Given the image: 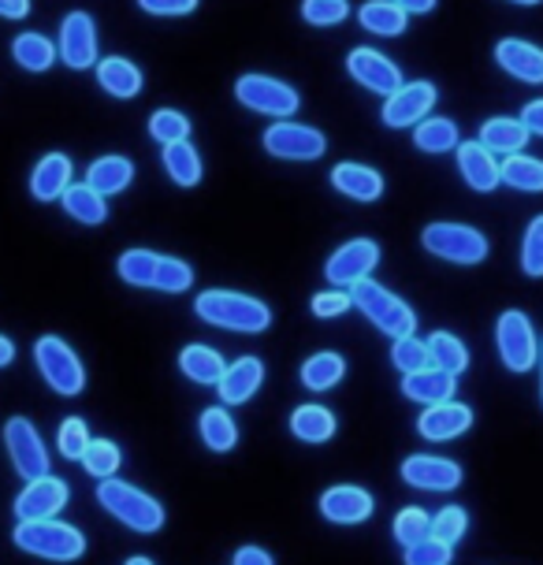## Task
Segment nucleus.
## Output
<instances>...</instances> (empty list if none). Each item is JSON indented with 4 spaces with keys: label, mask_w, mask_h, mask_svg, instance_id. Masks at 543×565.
<instances>
[{
    "label": "nucleus",
    "mask_w": 543,
    "mask_h": 565,
    "mask_svg": "<svg viewBox=\"0 0 543 565\" xmlns=\"http://www.w3.org/2000/svg\"><path fill=\"white\" fill-rule=\"evenodd\" d=\"M194 312L205 324L238 331V335H265L272 328V309L243 290H201L194 298Z\"/></svg>",
    "instance_id": "f257e3e1"
},
{
    "label": "nucleus",
    "mask_w": 543,
    "mask_h": 565,
    "mask_svg": "<svg viewBox=\"0 0 543 565\" xmlns=\"http://www.w3.org/2000/svg\"><path fill=\"white\" fill-rule=\"evenodd\" d=\"M97 507L116 518L119 524H127L130 532H142V536H153V532L164 529V507L160 499H153L149 491L135 488V483L119 480V477H108V480H97Z\"/></svg>",
    "instance_id": "f03ea898"
},
{
    "label": "nucleus",
    "mask_w": 543,
    "mask_h": 565,
    "mask_svg": "<svg viewBox=\"0 0 543 565\" xmlns=\"http://www.w3.org/2000/svg\"><path fill=\"white\" fill-rule=\"evenodd\" d=\"M12 543L30 558L42 562H78L86 554V536L83 529L67 521H15L12 529Z\"/></svg>",
    "instance_id": "7ed1b4c3"
},
{
    "label": "nucleus",
    "mask_w": 543,
    "mask_h": 565,
    "mask_svg": "<svg viewBox=\"0 0 543 565\" xmlns=\"http://www.w3.org/2000/svg\"><path fill=\"white\" fill-rule=\"evenodd\" d=\"M350 298H354V309L369 320L376 331H384L387 339H402L417 331V312L402 301L395 290H387L384 282L376 279H361L350 287Z\"/></svg>",
    "instance_id": "20e7f679"
},
{
    "label": "nucleus",
    "mask_w": 543,
    "mask_h": 565,
    "mask_svg": "<svg viewBox=\"0 0 543 565\" xmlns=\"http://www.w3.org/2000/svg\"><path fill=\"white\" fill-rule=\"evenodd\" d=\"M34 365L42 372L45 387L60 398H78L86 391V365L60 335H42L34 342Z\"/></svg>",
    "instance_id": "39448f33"
},
{
    "label": "nucleus",
    "mask_w": 543,
    "mask_h": 565,
    "mask_svg": "<svg viewBox=\"0 0 543 565\" xmlns=\"http://www.w3.org/2000/svg\"><path fill=\"white\" fill-rule=\"evenodd\" d=\"M420 246L432 257L450 260V265H480L491 254V242L485 231L469 224H450V220H439V224H428L420 231Z\"/></svg>",
    "instance_id": "423d86ee"
},
{
    "label": "nucleus",
    "mask_w": 543,
    "mask_h": 565,
    "mask_svg": "<svg viewBox=\"0 0 543 565\" xmlns=\"http://www.w3.org/2000/svg\"><path fill=\"white\" fill-rule=\"evenodd\" d=\"M235 100L249 113L272 119H290L301 108V94L295 86L276 75H260V71H246L235 78Z\"/></svg>",
    "instance_id": "0eeeda50"
},
{
    "label": "nucleus",
    "mask_w": 543,
    "mask_h": 565,
    "mask_svg": "<svg viewBox=\"0 0 543 565\" xmlns=\"http://www.w3.org/2000/svg\"><path fill=\"white\" fill-rule=\"evenodd\" d=\"M260 146H265L268 157L290 160V164H309V160H320L328 153L324 130H317L309 124H295V119H276V124L260 135Z\"/></svg>",
    "instance_id": "6e6552de"
},
{
    "label": "nucleus",
    "mask_w": 543,
    "mask_h": 565,
    "mask_svg": "<svg viewBox=\"0 0 543 565\" xmlns=\"http://www.w3.org/2000/svg\"><path fill=\"white\" fill-rule=\"evenodd\" d=\"M496 347H499L502 365L510 372H529L540 361V339H536V331H532V320L521 309L499 312Z\"/></svg>",
    "instance_id": "1a4fd4ad"
},
{
    "label": "nucleus",
    "mask_w": 543,
    "mask_h": 565,
    "mask_svg": "<svg viewBox=\"0 0 543 565\" xmlns=\"http://www.w3.org/2000/svg\"><path fill=\"white\" fill-rule=\"evenodd\" d=\"M4 450H8V458H12V469L23 480L45 477L49 466H53V461H49L45 439L38 436V428L26 417H8L4 420Z\"/></svg>",
    "instance_id": "9d476101"
},
{
    "label": "nucleus",
    "mask_w": 543,
    "mask_h": 565,
    "mask_svg": "<svg viewBox=\"0 0 543 565\" xmlns=\"http://www.w3.org/2000/svg\"><path fill=\"white\" fill-rule=\"evenodd\" d=\"M56 53H60V64L72 67V71L97 67L100 45H97V23H94V15H89V12H67L64 23H60Z\"/></svg>",
    "instance_id": "9b49d317"
},
{
    "label": "nucleus",
    "mask_w": 543,
    "mask_h": 565,
    "mask_svg": "<svg viewBox=\"0 0 543 565\" xmlns=\"http://www.w3.org/2000/svg\"><path fill=\"white\" fill-rule=\"evenodd\" d=\"M436 97L439 89L436 83H428V78H417V83H402V89H395L387 100H384V127L391 130H409L417 124H425L432 116V108H436Z\"/></svg>",
    "instance_id": "f8f14e48"
},
{
    "label": "nucleus",
    "mask_w": 543,
    "mask_h": 565,
    "mask_svg": "<svg viewBox=\"0 0 543 565\" xmlns=\"http://www.w3.org/2000/svg\"><path fill=\"white\" fill-rule=\"evenodd\" d=\"M67 499H72L67 480L45 472V477H38V480H23V491L15 494L12 513H15V521H49L67 507Z\"/></svg>",
    "instance_id": "ddd939ff"
},
{
    "label": "nucleus",
    "mask_w": 543,
    "mask_h": 565,
    "mask_svg": "<svg viewBox=\"0 0 543 565\" xmlns=\"http://www.w3.org/2000/svg\"><path fill=\"white\" fill-rule=\"evenodd\" d=\"M376 265H380V246H376V242H372V238H350L328 257L324 279L331 282V287L350 290L354 282L369 279L372 271H376Z\"/></svg>",
    "instance_id": "4468645a"
},
{
    "label": "nucleus",
    "mask_w": 543,
    "mask_h": 565,
    "mask_svg": "<svg viewBox=\"0 0 543 565\" xmlns=\"http://www.w3.org/2000/svg\"><path fill=\"white\" fill-rule=\"evenodd\" d=\"M347 71L358 86H365L369 94H380V97H391L406 83L395 60H387L384 53H376V49H350Z\"/></svg>",
    "instance_id": "2eb2a0df"
},
{
    "label": "nucleus",
    "mask_w": 543,
    "mask_h": 565,
    "mask_svg": "<svg viewBox=\"0 0 543 565\" xmlns=\"http://www.w3.org/2000/svg\"><path fill=\"white\" fill-rule=\"evenodd\" d=\"M398 477L417 491H455V488H461L466 472H461L458 461H450V458H436V454H409V458L402 461Z\"/></svg>",
    "instance_id": "dca6fc26"
},
{
    "label": "nucleus",
    "mask_w": 543,
    "mask_h": 565,
    "mask_svg": "<svg viewBox=\"0 0 543 565\" xmlns=\"http://www.w3.org/2000/svg\"><path fill=\"white\" fill-rule=\"evenodd\" d=\"M376 513V499L358 483H336L320 494V518L331 524H365Z\"/></svg>",
    "instance_id": "f3484780"
},
{
    "label": "nucleus",
    "mask_w": 543,
    "mask_h": 565,
    "mask_svg": "<svg viewBox=\"0 0 543 565\" xmlns=\"http://www.w3.org/2000/svg\"><path fill=\"white\" fill-rule=\"evenodd\" d=\"M265 383V361L246 353V358H235L224 372V380L216 383V395H220V406H243L260 391Z\"/></svg>",
    "instance_id": "a211bd4d"
},
{
    "label": "nucleus",
    "mask_w": 543,
    "mask_h": 565,
    "mask_svg": "<svg viewBox=\"0 0 543 565\" xmlns=\"http://www.w3.org/2000/svg\"><path fill=\"white\" fill-rule=\"evenodd\" d=\"M75 183V164L67 153H45L30 171V198L42 201V205H53V201L64 198V190Z\"/></svg>",
    "instance_id": "6ab92c4d"
},
{
    "label": "nucleus",
    "mask_w": 543,
    "mask_h": 565,
    "mask_svg": "<svg viewBox=\"0 0 543 565\" xmlns=\"http://www.w3.org/2000/svg\"><path fill=\"white\" fill-rule=\"evenodd\" d=\"M331 186L336 194H343L350 201H361V205H372V201L384 198V175L369 164H358V160H343V164L331 168Z\"/></svg>",
    "instance_id": "aec40b11"
},
{
    "label": "nucleus",
    "mask_w": 543,
    "mask_h": 565,
    "mask_svg": "<svg viewBox=\"0 0 543 565\" xmlns=\"http://www.w3.org/2000/svg\"><path fill=\"white\" fill-rule=\"evenodd\" d=\"M472 428V409L461 402H439V406H425V413L417 417V431L428 443H447L466 436Z\"/></svg>",
    "instance_id": "412c9836"
},
{
    "label": "nucleus",
    "mask_w": 543,
    "mask_h": 565,
    "mask_svg": "<svg viewBox=\"0 0 543 565\" xmlns=\"http://www.w3.org/2000/svg\"><path fill=\"white\" fill-rule=\"evenodd\" d=\"M458 171L466 179V186L477 190V194H491L502 183V164L480 141H461L458 146Z\"/></svg>",
    "instance_id": "4be33fe9"
},
{
    "label": "nucleus",
    "mask_w": 543,
    "mask_h": 565,
    "mask_svg": "<svg viewBox=\"0 0 543 565\" xmlns=\"http://www.w3.org/2000/svg\"><path fill=\"white\" fill-rule=\"evenodd\" d=\"M94 71H97V86L116 100H135L146 86L142 67L127 56H100Z\"/></svg>",
    "instance_id": "5701e85b"
},
{
    "label": "nucleus",
    "mask_w": 543,
    "mask_h": 565,
    "mask_svg": "<svg viewBox=\"0 0 543 565\" xmlns=\"http://www.w3.org/2000/svg\"><path fill=\"white\" fill-rule=\"evenodd\" d=\"M496 64L507 71V75H514L529 86L543 83V49L532 42H521V38H502L496 45Z\"/></svg>",
    "instance_id": "b1692460"
},
{
    "label": "nucleus",
    "mask_w": 543,
    "mask_h": 565,
    "mask_svg": "<svg viewBox=\"0 0 543 565\" xmlns=\"http://www.w3.org/2000/svg\"><path fill=\"white\" fill-rule=\"evenodd\" d=\"M455 387H458V376H450V372L436 369V365L406 372V376H402V395H406L409 402H420V406L450 402L455 398Z\"/></svg>",
    "instance_id": "393cba45"
},
{
    "label": "nucleus",
    "mask_w": 543,
    "mask_h": 565,
    "mask_svg": "<svg viewBox=\"0 0 543 565\" xmlns=\"http://www.w3.org/2000/svg\"><path fill=\"white\" fill-rule=\"evenodd\" d=\"M179 372L198 387H216L227 372V361L224 353L205 347V342H190V347L179 350Z\"/></svg>",
    "instance_id": "a878e982"
},
{
    "label": "nucleus",
    "mask_w": 543,
    "mask_h": 565,
    "mask_svg": "<svg viewBox=\"0 0 543 565\" xmlns=\"http://www.w3.org/2000/svg\"><path fill=\"white\" fill-rule=\"evenodd\" d=\"M347 376V358L336 350H320V353H309L306 361H301L298 369V380L306 391H313V395H324V391L339 387Z\"/></svg>",
    "instance_id": "bb28decb"
},
{
    "label": "nucleus",
    "mask_w": 543,
    "mask_h": 565,
    "mask_svg": "<svg viewBox=\"0 0 543 565\" xmlns=\"http://www.w3.org/2000/svg\"><path fill=\"white\" fill-rule=\"evenodd\" d=\"M86 183L94 186L100 198H116L135 183V164L119 153H105L86 168Z\"/></svg>",
    "instance_id": "cd10ccee"
},
{
    "label": "nucleus",
    "mask_w": 543,
    "mask_h": 565,
    "mask_svg": "<svg viewBox=\"0 0 543 565\" xmlns=\"http://www.w3.org/2000/svg\"><path fill=\"white\" fill-rule=\"evenodd\" d=\"M60 209H64L67 216H72L75 224H83V227H100L108 220V198H100L97 190L86 183V179L64 190Z\"/></svg>",
    "instance_id": "c85d7f7f"
},
{
    "label": "nucleus",
    "mask_w": 543,
    "mask_h": 565,
    "mask_svg": "<svg viewBox=\"0 0 543 565\" xmlns=\"http://www.w3.org/2000/svg\"><path fill=\"white\" fill-rule=\"evenodd\" d=\"M160 164H164L168 179L183 190H194L205 175V164H201V153L190 141H172V146H160Z\"/></svg>",
    "instance_id": "c756f323"
},
{
    "label": "nucleus",
    "mask_w": 543,
    "mask_h": 565,
    "mask_svg": "<svg viewBox=\"0 0 543 565\" xmlns=\"http://www.w3.org/2000/svg\"><path fill=\"white\" fill-rule=\"evenodd\" d=\"M529 127L521 124V119H510V116H491L480 124V146L491 149V153H507V157H514L525 149V141H529Z\"/></svg>",
    "instance_id": "7c9ffc66"
},
{
    "label": "nucleus",
    "mask_w": 543,
    "mask_h": 565,
    "mask_svg": "<svg viewBox=\"0 0 543 565\" xmlns=\"http://www.w3.org/2000/svg\"><path fill=\"white\" fill-rule=\"evenodd\" d=\"M12 60L23 71H30V75H45V71H53L60 53H56V42H49V38L38 34V30H26V34H15Z\"/></svg>",
    "instance_id": "2f4dec72"
},
{
    "label": "nucleus",
    "mask_w": 543,
    "mask_h": 565,
    "mask_svg": "<svg viewBox=\"0 0 543 565\" xmlns=\"http://www.w3.org/2000/svg\"><path fill=\"white\" fill-rule=\"evenodd\" d=\"M358 23L376 38H398V34H406L409 15L402 12L395 0H365V4L358 8Z\"/></svg>",
    "instance_id": "473e14b6"
},
{
    "label": "nucleus",
    "mask_w": 543,
    "mask_h": 565,
    "mask_svg": "<svg viewBox=\"0 0 543 565\" xmlns=\"http://www.w3.org/2000/svg\"><path fill=\"white\" fill-rule=\"evenodd\" d=\"M339 420L336 413L328 406H320V402H306V406H298L290 413V431H295V439L301 443H328L336 436Z\"/></svg>",
    "instance_id": "72a5a7b5"
},
{
    "label": "nucleus",
    "mask_w": 543,
    "mask_h": 565,
    "mask_svg": "<svg viewBox=\"0 0 543 565\" xmlns=\"http://www.w3.org/2000/svg\"><path fill=\"white\" fill-rule=\"evenodd\" d=\"M198 431H201V443H205L213 454H227L238 447V424L235 417L227 413V406H209L201 409L198 417Z\"/></svg>",
    "instance_id": "f704fd0d"
},
{
    "label": "nucleus",
    "mask_w": 543,
    "mask_h": 565,
    "mask_svg": "<svg viewBox=\"0 0 543 565\" xmlns=\"http://www.w3.org/2000/svg\"><path fill=\"white\" fill-rule=\"evenodd\" d=\"M414 146L420 149V153H432V157L450 153V149L461 146L458 124H455V119H447V116H428L425 124L414 127Z\"/></svg>",
    "instance_id": "c9c22d12"
},
{
    "label": "nucleus",
    "mask_w": 543,
    "mask_h": 565,
    "mask_svg": "<svg viewBox=\"0 0 543 565\" xmlns=\"http://www.w3.org/2000/svg\"><path fill=\"white\" fill-rule=\"evenodd\" d=\"M157 265H160V254H153V249H124L119 260H116V276L124 279L127 287L153 290Z\"/></svg>",
    "instance_id": "e433bc0d"
},
{
    "label": "nucleus",
    "mask_w": 543,
    "mask_h": 565,
    "mask_svg": "<svg viewBox=\"0 0 543 565\" xmlns=\"http://www.w3.org/2000/svg\"><path fill=\"white\" fill-rule=\"evenodd\" d=\"M428 353H432V365L450 372V376H461L469 369V350L466 342L450 331H432L428 335Z\"/></svg>",
    "instance_id": "4c0bfd02"
},
{
    "label": "nucleus",
    "mask_w": 543,
    "mask_h": 565,
    "mask_svg": "<svg viewBox=\"0 0 543 565\" xmlns=\"http://www.w3.org/2000/svg\"><path fill=\"white\" fill-rule=\"evenodd\" d=\"M502 183L521 190V194H540L543 190V160L514 153L502 160Z\"/></svg>",
    "instance_id": "58836bf2"
},
{
    "label": "nucleus",
    "mask_w": 543,
    "mask_h": 565,
    "mask_svg": "<svg viewBox=\"0 0 543 565\" xmlns=\"http://www.w3.org/2000/svg\"><path fill=\"white\" fill-rule=\"evenodd\" d=\"M78 466H83L89 477L108 480V477H116L119 466H124V450H119L113 439H94L86 450V458L78 461Z\"/></svg>",
    "instance_id": "ea45409f"
},
{
    "label": "nucleus",
    "mask_w": 543,
    "mask_h": 565,
    "mask_svg": "<svg viewBox=\"0 0 543 565\" xmlns=\"http://www.w3.org/2000/svg\"><path fill=\"white\" fill-rule=\"evenodd\" d=\"M149 138L160 141V146H172V141H190V116L175 113V108H157L153 116H149Z\"/></svg>",
    "instance_id": "a19ab883"
},
{
    "label": "nucleus",
    "mask_w": 543,
    "mask_h": 565,
    "mask_svg": "<svg viewBox=\"0 0 543 565\" xmlns=\"http://www.w3.org/2000/svg\"><path fill=\"white\" fill-rule=\"evenodd\" d=\"M190 287H194V268H190L183 257H164V254H160L153 290H160V295H187Z\"/></svg>",
    "instance_id": "79ce46f5"
},
{
    "label": "nucleus",
    "mask_w": 543,
    "mask_h": 565,
    "mask_svg": "<svg viewBox=\"0 0 543 565\" xmlns=\"http://www.w3.org/2000/svg\"><path fill=\"white\" fill-rule=\"evenodd\" d=\"M89 443H94V436H89V428H86V420H83V417H64V420H60V431H56V450H60V458L83 461V458H86V450H89Z\"/></svg>",
    "instance_id": "37998d69"
},
{
    "label": "nucleus",
    "mask_w": 543,
    "mask_h": 565,
    "mask_svg": "<svg viewBox=\"0 0 543 565\" xmlns=\"http://www.w3.org/2000/svg\"><path fill=\"white\" fill-rule=\"evenodd\" d=\"M391 532H395L398 547L406 551V547H414V543L432 536V518L420 507H406V510L395 513V524H391Z\"/></svg>",
    "instance_id": "c03bdc74"
},
{
    "label": "nucleus",
    "mask_w": 543,
    "mask_h": 565,
    "mask_svg": "<svg viewBox=\"0 0 543 565\" xmlns=\"http://www.w3.org/2000/svg\"><path fill=\"white\" fill-rule=\"evenodd\" d=\"M391 365H395L402 376H406V372H417V369H428L432 365L428 339H417V335L395 339L391 342Z\"/></svg>",
    "instance_id": "a18cd8bd"
},
{
    "label": "nucleus",
    "mask_w": 543,
    "mask_h": 565,
    "mask_svg": "<svg viewBox=\"0 0 543 565\" xmlns=\"http://www.w3.org/2000/svg\"><path fill=\"white\" fill-rule=\"evenodd\" d=\"M301 19L309 26H339L350 19V0H301Z\"/></svg>",
    "instance_id": "49530a36"
},
{
    "label": "nucleus",
    "mask_w": 543,
    "mask_h": 565,
    "mask_svg": "<svg viewBox=\"0 0 543 565\" xmlns=\"http://www.w3.org/2000/svg\"><path fill=\"white\" fill-rule=\"evenodd\" d=\"M521 271L529 279H543V216H536L525 227V238H521Z\"/></svg>",
    "instance_id": "de8ad7c7"
},
{
    "label": "nucleus",
    "mask_w": 543,
    "mask_h": 565,
    "mask_svg": "<svg viewBox=\"0 0 543 565\" xmlns=\"http://www.w3.org/2000/svg\"><path fill=\"white\" fill-rule=\"evenodd\" d=\"M455 562V551H450V543L428 536L414 543V547L402 551V565H450Z\"/></svg>",
    "instance_id": "09e8293b"
},
{
    "label": "nucleus",
    "mask_w": 543,
    "mask_h": 565,
    "mask_svg": "<svg viewBox=\"0 0 543 565\" xmlns=\"http://www.w3.org/2000/svg\"><path fill=\"white\" fill-rule=\"evenodd\" d=\"M466 532H469V513L461 510V507H444V510L436 513V518H432V536L450 543V547H455V543L466 536Z\"/></svg>",
    "instance_id": "8fccbe9b"
},
{
    "label": "nucleus",
    "mask_w": 543,
    "mask_h": 565,
    "mask_svg": "<svg viewBox=\"0 0 543 565\" xmlns=\"http://www.w3.org/2000/svg\"><path fill=\"white\" fill-rule=\"evenodd\" d=\"M354 306V298H350V290H339V287H328L320 290V295H313V301H309V309H313L317 320H336L343 317V312Z\"/></svg>",
    "instance_id": "3c124183"
},
{
    "label": "nucleus",
    "mask_w": 543,
    "mask_h": 565,
    "mask_svg": "<svg viewBox=\"0 0 543 565\" xmlns=\"http://www.w3.org/2000/svg\"><path fill=\"white\" fill-rule=\"evenodd\" d=\"M201 0H138L146 15H157V19H183V15H194Z\"/></svg>",
    "instance_id": "603ef678"
},
{
    "label": "nucleus",
    "mask_w": 543,
    "mask_h": 565,
    "mask_svg": "<svg viewBox=\"0 0 543 565\" xmlns=\"http://www.w3.org/2000/svg\"><path fill=\"white\" fill-rule=\"evenodd\" d=\"M231 565H276V558L265 547H257V543H246V547L235 551V562Z\"/></svg>",
    "instance_id": "864d4df0"
},
{
    "label": "nucleus",
    "mask_w": 543,
    "mask_h": 565,
    "mask_svg": "<svg viewBox=\"0 0 543 565\" xmlns=\"http://www.w3.org/2000/svg\"><path fill=\"white\" fill-rule=\"evenodd\" d=\"M521 124L529 127V135H540L543 138V100H529L525 113H521Z\"/></svg>",
    "instance_id": "5fc2aeb1"
},
{
    "label": "nucleus",
    "mask_w": 543,
    "mask_h": 565,
    "mask_svg": "<svg viewBox=\"0 0 543 565\" xmlns=\"http://www.w3.org/2000/svg\"><path fill=\"white\" fill-rule=\"evenodd\" d=\"M30 15V0H0V19H26Z\"/></svg>",
    "instance_id": "6e6d98bb"
},
{
    "label": "nucleus",
    "mask_w": 543,
    "mask_h": 565,
    "mask_svg": "<svg viewBox=\"0 0 543 565\" xmlns=\"http://www.w3.org/2000/svg\"><path fill=\"white\" fill-rule=\"evenodd\" d=\"M395 4L402 8V12L406 15H428L432 8L439 4V0H395Z\"/></svg>",
    "instance_id": "4d7b16f0"
},
{
    "label": "nucleus",
    "mask_w": 543,
    "mask_h": 565,
    "mask_svg": "<svg viewBox=\"0 0 543 565\" xmlns=\"http://www.w3.org/2000/svg\"><path fill=\"white\" fill-rule=\"evenodd\" d=\"M15 361V342L8 335H0V369H8Z\"/></svg>",
    "instance_id": "13d9d810"
},
{
    "label": "nucleus",
    "mask_w": 543,
    "mask_h": 565,
    "mask_svg": "<svg viewBox=\"0 0 543 565\" xmlns=\"http://www.w3.org/2000/svg\"><path fill=\"white\" fill-rule=\"evenodd\" d=\"M124 565H157L153 558H146V554H130V558Z\"/></svg>",
    "instance_id": "bf43d9fd"
},
{
    "label": "nucleus",
    "mask_w": 543,
    "mask_h": 565,
    "mask_svg": "<svg viewBox=\"0 0 543 565\" xmlns=\"http://www.w3.org/2000/svg\"><path fill=\"white\" fill-rule=\"evenodd\" d=\"M510 4H521V8H536V4H543V0H510Z\"/></svg>",
    "instance_id": "052dcab7"
},
{
    "label": "nucleus",
    "mask_w": 543,
    "mask_h": 565,
    "mask_svg": "<svg viewBox=\"0 0 543 565\" xmlns=\"http://www.w3.org/2000/svg\"><path fill=\"white\" fill-rule=\"evenodd\" d=\"M540 398H543V342H540Z\"/></svg>",
    "instance_id": "680f3d73"
}]
</instances>
